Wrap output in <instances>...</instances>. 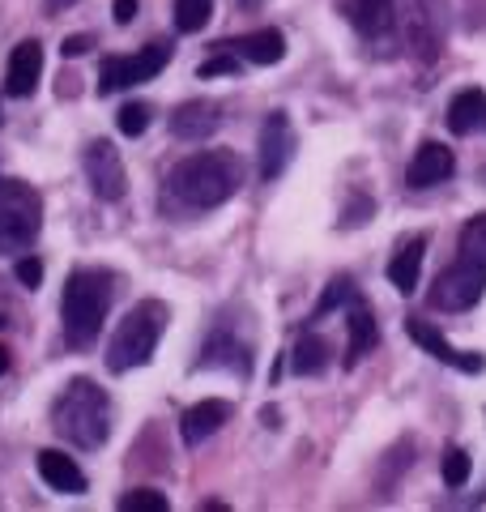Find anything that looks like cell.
Segmentation results:
<instances>
[{
  "mask_svg": "<svg viewBox=\"0 0 486 512\" xmlns=\"http://www.w3.org/2000/svg\"><path fill=\"white\" fill-rule=\"evenodd\" d=\"M243 184V167L231 150H201L175 163L167 175V197L180 210H218L222 201H231Z\"/></svg>",
  "mask_w": 486,
  "mask_h": 512,
  "instance_id": "6da1fadb",
  "label": "cell"
},
{
  "mask_svg": "<svg viewBox=\"0 0 486 512\" xmlns=\"http://www.w3.org/2000/svg\"><path fill=\"white\" fill-rule=\"evenodd\" d=\"M111 299H116V274L111 269H73L60 303V325L69 350H90L99 342Z\"/></svg>",
  "mask_w": 486,
  "mask_h": 512,
  "instance_id": "7a4b0ae2",
  "label": "cell"
},
{
  "mask_svg": "<svg viewBox=\"0 0 486 512\" xmlns=\"http://www.w3.org/2000/svg\"><path fill=\"white\" fill-rule=\"evenodd\" d=\"M52 423H56V431L64 440L86 448V453L103 448L107 436H111V397H107V389H99V384L86 380V376L69 380L64 393L56 397V406H52Z\"/></svg>",
  "mask_w": 486,
  "mask_h": 512,
  "instance_id": "3957f363",
  "label": "cell"
},
{
  "mask_svg": "<svg viewBox=\"0 0 486 512\" xmlns=\"http://www.w3.org/2000/svg\"><path fill=\"white\" fill-rule=\"evenodd\" d=\"M167 303L162 299H141L120 316V329L107 346V367L111 372H133L154 359V350L162 342V329H167Z\"/></svg>",
  "mask_w": 486,
  "mask_h": 512,
  "instance_id": "277c9868",
  "label": "cell"
},
{
  "mask_svg": "<svg viewBox=\"0 0 486 512\" xmlns=\"http://www.w3.org/2000/svg\"><path fill=\"white\" fill-rule=\"evenodd\" d=\"M43 227V201L26 180L0 175V256H18L35 244Z\"/></svg>",
  "mask_w": 486,
  "mask_h": 512,
  "instance_id": "5b68a950",
  "label": "cell"
},
{
  "mask_svg": "<svg viewBox=\"0 0 486 512\" xmlns=\"http://www.w3.org/2000/svg\"><path fill=\"white\" fill-rule=\"evenodd\" d=\"M167 60H171V43L167 39L145 43L141 52H133V56H103V64H99V94H116V90H128V86L154 82V73L167 69Z\"/></svg>",
  "mask_w": 486,
  "mask_h": 512,
  "instance_id": "8992f818",
  "label": "cell"
},
{
  "mask_svg": "<svg viewBox=\"0 0 486 512\" xmlns=\"http://www.w3.org/2000/svg\"><path fill=\"white\" fill-rule=\"evenodd\" d=\"M486 291V269L478 265H469V261H452L440 278H435L431 286V308H440V312H465V308H474V303L482 299Z\"/></svg>",
  "mask_w": 486,
  "mask_h": 512,
  "instance_id": "52a82bcc",
  "label": "cell"
},
{
  "mask_svg": "<svg viewBox=\"0 0 486 512\" xmlns=\"http://www.w3.org/2000/svg\"><path fill=\"white\" fill-rule=\"evenodd\" d=\"M81 167H86V180H90V188H94V197H99V201H120L128 192L124 158H120V150L111 146L107 137L90 141L86 154H81Z\"/></svg>",
  "mask_w": 486,
  "mask_h": 512,
  "instance_id": "ba28073f",
  "label": "cell"
},
{
  "mask_svg": "<svg viewBox=\"0 0 486 512\" xmlns=\"http://www.w3.org/2000/svg\"><path fill=\"white\" fill-rule=\"evenodd\" d=\"M290 154H295V133L282 111H269L261 124V141H256V163H261V180H278L286 171Z\"/></svg>",
  "mask_w": 486,
  "mask_h": 512,
  "instance_id": "9c48e42d",
  "label": "cell"
},
{
  "mask_svg": "<svg viewBox=\"0 0 486 512\" xmlns=\"http://www.w3.org/2000/svg\"><path fill=\"white\" fill-rule=\"evenodd\" d=\"M405 333H410V338H414L418 346H423L427 355H435V359H440V363H448V367H457V372L478 376L482 367H486V359H482V355H461V350L452 346V342L444 338V333L435 329L431 320H423V316H410V320H405Z\"/></svg>",
  "mask_w": 486,
  "mask_h": 512,
  "instance_id": "30bf717a",
  "label": "cell"
},
{
  "mask_svg": "<svg viewBox=\"0 0 486 512\" xmlns=\"http://www.w3.org/2000/svg\"><path fill=\"white\" fill-rule=\"evenodd\" d=\"M39 77H43V43L39 39H26L9 52L5 64V90L13 99H30L39 90Z\"/></svg>",
  "mask_w": 486,
  "mask_h": 512,
  "instance_id": "8fae6325",
  "label": "cell"
},
{
  "mask_svg": "<svg viewBox=\"0 0 486 512\" xmlns=\"http://www.w3.org/2000/svg\"><path fill=\"white\" fill-rule=\"evenodd\" d=\"M452 171H457V158H452V150L440 146V141H427V146H418V154L410 158V167H405V184L423 192V188L444 184Z\"/></svg>",
  "mask_w": 486,
  "mask_h": 512,
  "instance_id": "7c38bea8",
  "label": "cell"
},
{
  "mask_svg": "<svg viewBox=\"0 0 486 512\" xmlns=\"http://www.w3.org/2000/svg\"><path fill=\"white\" fill-rule=\"evenodd\" d=\"M222 128V107L214 99H192L180 103L171 116V133L180 141H209Z\"/></svg>",
  "mask_w": 486,
  "mask_h": 512,
  "instance_id": "4fadbf2b",
  "label": "cell"
},
{
  "mask_svg": "<svg viewBox=\"0 0 486 512\" xmlns=\"http://www.w3.org/2000/svg\"><path fill=\"white\" fill-rule=\"evenodd\" d=\"M231 414H235V406H231V402H218V397H205V402L188 406L184 419H180L184 444H188V448H192V444H205L209 436H214V431H222L226 423H231Z\"/></svg>",
  "mask_w": 486,
  "mask_h": 512,
  "instance_id": "5bb4252c",
  "label": "cell"
},
{
  "mask_svg": "<svg viewBox=\"0 0 486 512\" xmlns=\"http://www.w3.org/2000/svg\"><path fill=\"white\" fill-rule=\"evenodd\" d=\"M39 478L52 491H64V495H81V491H86V470H81L73 457L56 453V448H43V453H39Z\"/></svg>",
  "mask_w": 486,
  "mask_h": 512,
  "instance_id": "9a60e30c",
  "label": "cell"
},
{
  "mask_svg": "<svg viewBox=\"0 0 486 512\" xmlns=\"http://www.w3.org/2000/svg\"><path fill=\"white\" fill-rule=\"evenodd\" d=\"M423 256H427V235H414L401 252H393V261H388V282H393L401 295H414V291H418Z\"/></svg>",
  "mask_w": 486,
  "mask_h": 512,
  "instance_id": "2e32d148",
  "label": "cell"
},
{
  "mask_svg": "<svg viewBox=\"0 0 486 512\" xmlns=\"http://www.w3.org/2000/svg\"><path fill=\"white\" fill-rule=\"evenodd\" d=\"M380 342V329H376V316L363 299H350V350H346V367H359V359H367Z\"/></svg>",
  "mask_w": 486,
  "mask_h": 512,
  "instance_id": "e0dca14e",
  "label": "cell"
},
{
  "mask_svg": "<svg viewBox=\"0 0 486 512\" xmlns=\"http://www.w3.org/2000/svg\"><path fill=\"white\" fill-rule=\"evenodd\" d=\"M448 128L457 137L486 133V94L482 90H461L457 99L448 103Z\"/></svg>",
  "mask_w": 486,
  "mask_h": 512,
  "instance_id": "ac0fdd59",
  "label": "cell"
},
{
  "mask_svg": "<svg viewBox=\"0 0 486 512\" xmlns=\"http://www.w3.org/2000/svg\"><path fill=\"white\" fill-rule=\"evenodd\" d=\"M397 18V5L393 0H350V22L359 26V35L367 39H380L388 26Z\"/></svg>",
  "mask_w": 486,
  "mask_h": 512,
  "instance_id": "d6986e66",
  "label": "cell"
},
{
  "mask_svg": "<svg viewBox=\"0 0 486 512\" xmlns=\"http://www.w3.org/2000/svg\"><path fill=\"white\" fill-rule=\"evenodd\" d=\"M231 52L243 56L248 64H278L286 56V39L278 35V30H256V35L231 43Z\"/></svg>",
  "mask_w": 486,
  "mask_h": 512,
  "instance_id": "ffe728a7",
  "label": "cell"
},
{
  "mask_svg": "<svg viewBox=\"0 0 486 512\" xmlns=\"http://www.w3.org/2000/svg\"><path fill=\"white\" fill-rule=\"evenodd\" d=\"M324 363H329V342L316 338V333H303L299 346L290 350V372L295 376H316V372H324Z\"/></svg>",
  "mask_w": 486,
  "mask_h": 512,
  "instance_id": "44dd1931",
  "label": "cell"
},
{
  "mask_svg": "<svg viewBox=\"0 0 486 512\" xmlns=\"http://www.w3.org/2000/svg\"><path fill=\"white\" fill-rule=\"evenodd\" d=\"M457 256H461V261H469V265L486 269V214L469 218L465 227H461V239H457Z\"/></svg>",
  "mask_w": 486,
  "mask_h": 512,
  "instance_id": "7402d4cb",
  "label": "cell"
},
{
  "mask_svg": "<svg viewBox=\"0 0 486 512\" xmlns=\"http://www.w3.org/2000/svg\"><path fill=\"white\" fill-rule=\"evenodd\" d=\"M214 18V0H175V30L184 35H197Z\"/></svg>",
  "mask_w": 486,
  "mask_h": 512,
  "instance_id": "603a6c76",
  "label": "cell"
},
{
  "mask_svg": "<svg viewBox=\"0 0 486 512\" xmlns=\"http://www.w3.org/2000/svg\"><path fill=\"white\" fill-rule=\"evenodd\" d=\"M116 508L120 512H167L171 500L162 491H154V487H137V491H124L116 500Z\"/></svg>",
  "mask_w": 486,
  "mask_h": 512,
  "instance_id": "cb8c5ba5",
  "label": "cell"
},
{
  "mask_svg": "<svg viewBox=\"0 0 486 512\" xmlns=\"http://www.w3.org/2000/svg\"><path fill=\"white\" fill-rule=\"evenodd\" d=\"M350 299H359V291H354V282L342 274V278H337V282L329 286V291L320 295V303L312 308V320H324V316L337 312V308H350Z\"/></svg>",
  "mask_w": 486,
  "mask_h": 512,
  "instance_id": "d4e9b609",
  "label": "cell"
},
{
  "mask_svg": "<svg viewBox=\"0 0 486 512\" xmlns=\"http://www.w3.org/2000/svg\"><path fill=\"white\" fill-rule=\"evenodd\" d=\"M116 124H120L124 137H141L145 128H150V107H145V103H124L120 116H116Z\"/></svg>",
  "mask_w": 486,
  "mask_h": 512,
  "instance_id": "484cf974",
  "label": "cell"
},
{
  "mask_svg": "<svg viewBox=\"0 0 486 512\" xmlns=\"http://www.w3.org/2000/svg\"><path fill=\"white\" fill-rule=\"evenodd\" d=\"M444 483L452 491L469 483V453H465V448H448V453H444Z\"/></svg>",
  "mask_w": 486,
  "mask_h": 512,
  "instance_id": "4316f807",
  "label": "cell"
},
{
  "mask_svg": "<svg viewBox=\"0 0 486 512\" xmlns=\"http://www.w3.org/2000/svg\"><path fill=\"white\" fill-rule=\"evenodd\" d=\"M239 69V60H235V52H231V47H226V52H218V56H209L205 64H201V77H218V73H235Z\"/></svg>",
  "mask_w": 486,
  "mask_h": 512,
  "instance_id": "83f0119b",
  "label": "cell"
},
{
  "mask_svg": "<svg viewBox=\"0 0 486 512\" xmlns=\"http://www.w3.org/2000/svg\"><path fill=\"white\" fill-rule=\"evenodd\" d=\"M18 282L26 286V291H35V286L43 282V261L39 256H18Z\"/></svg>",
  "mask_w": 486,
  "mask_h": 512,
  "instance_id": "f1b7e54d",
  "label": "cell"
},
{
  "mask_svg": "<svg viewBox=\"0 0 486 512\" xmlns=\"http://www.w3.org/2000/svg\"><path fill=\"white\" fill-rule=\"evenodd\" d=\"M371 210H376V205H371V197L350 201V205H346V214H342V231H350V227H363V222L371 218Z\"/></svg>",
  "mask_w": 486,
  "mask_h": 512,
  "instance_id": "f546056e",
  "label": "cell"
},
{
  "mask_svg": "<svg viewBox=\"0 0 486 512\" xmlns=\"http://www.w3.org/2000/svg\"><path fill=\"white\" fill-rule=\"evenodd\" d=\"M90 47H94V35H69V39H64V47H60V52L73 60V56H86Z\"/></svg>",
  "mask_w": 486,
  "mask_h": 512,
  "instance_id": "4dcf8cb0",
  "label": "cell"
},
{
  "mask_svg": "<svg viewBox=\"0 0 486 512\" xmlns=\"http://www.w3.org/2000/svg\"><path fill=\"white\" fill-rule=\"evenodd\" d=\"M111 18H116L120 26H128L137 18V0H116V5H111Z\"/></svg>",
  "mask_w": 486,
  "mask_h": 512,
  "instance_id": "1f68e13d",
  "label": "cell"
},
{
  "mask_svg": "<svg viewBox=\"0 0 486 512\" xmlns=\"http://www.w3.org/2000/svg\"><path fill=\"white\" fill-rule=\"evenodd\" d=\"M69 5H77V0H47V9H69Z\"/></svg>",
  "mask_w": 486,
  "mask_h": 512,
  "instance_id": "d6a6232c",
  "label": "cell"
},
{
  "mask_svg": "<svg viewBox=\"0 0 486 512\" xmlns=\"http://www.w3.org/2000/svg\"><path fill=\"white\" fill-rule=\"evenodd\" d=\"M5 372H9V350L0 346V376H5Z\"/></svg>",
  "mask_w": 486,
  "mask_h": 512,
  "instance_id": "836d02e7",
  "label": "cell"
}]
</instances>
